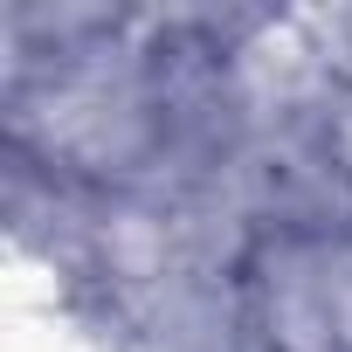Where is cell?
<instances>
[{
	"label": "cell",
	"mask_w": 352,
	"mask_h": 352,
	"mask_svg": "<svg viewBox=\"0 0 352 352\" xmlns=\"http://www.w3.org/2000/svg\"><path fill=\"white\" fill-rule=\"evenodd\" d=\"M311 138H318V152H324V166H331V180H338L345 201H352V90H331V97L318 104Z\"/></svg>",
	"instance_id": "1"
},
{
	"label": "cell",
	"mask_w": 352,
	"mask_h": 352,
	"mask_svg": "<svg viewBox=\"0 0 352 352\" xmlns=\"http://www.w3.org/2000/svg\"><path fill=\"white\" fill-rule=\"evenodd\" d=\"M304 21H311V42L324 56L331 90H352V8H304Z\"/></svg>",
	"instance_id": "2"
}]
</instances>
